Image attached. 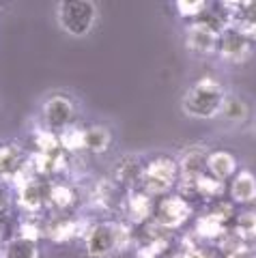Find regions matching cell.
<instances>
[{"label": "cell", "instance_id": "6da1fadb", "mask_svg": "<svg viewBox=\"0 0 256 258\" xmlns=\"http://www.w3.org/2000/svg\"><path fill=\"white\" fill-rule=\"evenodd\" d=\"M224 86L215 78H201L198 82L189 86V91L183 97V112L191 118H213L220 114V108L224 103Z\"/></svg>", "mask_w": 256, "mask_h": 258}, {"label": "cell", "instance_id": "7a4b0ae2", "mask_svg": "<svg viewBox=\"0 0 256 258\" xmlns=\"http://www.w3.org/2000/svg\"><path fill=\"white\" fill-rule=\"evenodd\" d=\"M56 22L69 37H86L97 22V7L93 0H58Z\"/></svg>", "mask_w": 256, "mask_h": 258}, {"label": "cell", "instance_id": "3957f363", "mask_svg": "<svg viewBox=\"0 0 256 258\" xmlns=\"http://www.w3.org/2000/svg\"><path fill=\"white\" fill-rule=\"evenodd\" d=\"M127 239V228L114 222L93 224L84 235L86 254L91 258H108L112 252L121 249Z\"/></svg>", "mask_w": 256, "mask_h": 258}, {"label": "cell", "instance_id": "277c9868", "mask_svg": "<svg viewBox=\"0 0 256 258\" xmlns=\"http://www.w3.org/2000/svg\"><path fill=\"white\" fill-rule=\"evenodd\" d=\"M179 181V164L172 157H155L145 164L140 189L149 196H164Z\"/></svg>", "mask_w": 256, "mask_h": 258}, {"label": "cell", "instance_id": "5b68a950", "mask_svg": "<svg viewBox=\"0 0 256 258\" xmlns=\"http://www.w3.org/2000/svg\"><path fill=\"white\" fill-rule=\"evenodd\" d=\"M191 207L183 196H164L153 207V222L157 228L174 230L189 220Z\"/></svg>", "mask_w": 256, "mask_h": 258}, {"label": "cell", "instance_id": "8992f818", "mask_svg": "<svg viewBox=\"0 0 256 258\" xmlns=\"http://www.w3.org/2000/svg\"><path fill=\"white\" fill-rule=\"evenodd\" d=\"M252 39L241 32L237 26H226L220 32L218 39V54L226 62H245L252 56Z\"/></svg>", "mask_w": 256, "mask_h": 258}, {"label": "cell", "instance_id": "52a82bcc", "mask_svg": "<svg viewBox=\"0 0 256 258\" xmlns=\"http://www.w3.org/2000/svg\"><path fill=\"white\" fill-rule=\"evenodd\" d=\"M33 168L26 164L22 151L15 144H3L0 147V183L13 181L15 185H22L24 181L33 179Z\"/></svg>", "mask_w": 256, "mask_h": 258}, {"label": "cell", "instance_id": "ba28073f", "mask_svg": "<svg viewBox=\"0 0 256 258\" xmlns=\"http://www.w3.org/2000/svg\"><path fill=\"white\" fill-rule=\"evenodd\" d=\"M41 118L47 132H54V134L65 132L71 125V118H74V101L65 95L50 97L41 108Z\"/></svg>", "mask_w": 256, "mask_h": 258}, {"label": "cell", "instance_id": "9c48e42d", "mask_svg": "<svg viewBox=\"0 0 256 258\" xmlns=\"http://www.w3.org/2000/svg\"><path fill=\"white\" fill-rule=\"evenodd\" d=\"M207 157H209V151H207L203 144H194L181 153V157L177 159L179 164V181L185 183H196V179L203 172H207Z\"/></svg>", "mask_w": 256, "mask_h": 258}, {"label": "cell", "instance_id": "30bf717a", "mask_svg": "<svg viewBox=\"0 0 256 258\" xmlns=\"http://www.w3.org/2000/svg\"><path fill=\"white\" fill-rule=\"evenodd\" d=\"M218 39H220V32H215L213 28L205 26L201 22L189 24V28L185 32V45L191 52H198V54L218 52Z\"/></svg>", "mask_w": 256, "mask_h": 258}, {"label": "cell", "instance_id": "8fae6325", "mask_svg": "<svg viewBox=\"0 0 256 258\" xmlns=\"http://www.w3.org/2000/svg\"><path fill=\"white\" fill-rule=\"evenodd\" d=\"M45 187L41 185V181L37 179H28L24 181L22 185H18V200H20V207L28 213H37L41 211L43 205H45Z\"/></svg>", "mask_w": 256, "mask_h": 258}, {"label": "cell", "instance_id": "7c38bea8", "mask_svg": "<svg viewBox=\"0 0 256 258\" xmlns=\"http://www.w3.org/2000/svg\"><path fill=\"white\" fill-rule=\"evenodd\" d=\"M142 172H145V164L138 155H125L114 166V179L125 187H136L142 181Z\"/></svg>", "mask_w": 256, "mask_h": 258}, {"label": "cell", "instance_id": "4fadbf2b", "mask_svg": "<svg viewBox=\"0 0 256 258\" xmlns=\"http://www.w3.org/2000/svg\"><path fill=\"white\" fill-rule=\"evenodd\" d=\"M228 26H237L241 32L256 41V0H245L228 13Z\"/></svg>", "mask_w": 256, "mask_h": 258}, {"label": "cell", "instance_id": "5bb4252c", "mask_svg": "<svg viewBox=\"0 0 256 258\" xmlns=\"http://www.w3.org/2000/svg\"><path fill=\"white\" fill-rule=\"evenodd\" d=\"M125 213L127 220L134 224H142L147 222L151 215H153V203H151V196L147 191H130L125 198Z\"/></svg>", "mask_w": 256, "mask_h": 258}, {"label": "cell", "instance_id": "9a60e30c", "mask_svg": "<svg viewBox=\"0 0 256 258\" xmlns=\"http://www.w3.org/2000/svg\"><path fill=\"white\" fill-rule=\"evenodd\" d=\"M207 172L220 181L233 179V174L237 172V157L228 151H213L207 157Z\"/></svg>", "mask_w": 256, "mask_h": 258}, {"label": "cell", "instance_id": "2e32d148", "mask_svg": "<svg viewBox=\"0 0 256 258\" xmlns=\"http://www.w3.org/2000/svg\"><path fill=\"white\" fill-rule=\"evenodd\" d=\"M230 198L237 205H250L256 200V176L250 170H241L230 183Z\"/></svg>", "mask_w": 256, "mask_h": 258}, {"label": "cell", "instance_id": "e0dca14e", "mask_svg": "<svg viewBox=\"0 0 256 258\" xmlns=\"http://www.w3.org/2000/svg\"><path fill=\"white\" fill-rule=\"evenodd\" d=\"M0 258H39V245L37 241L18 235L3 245Z\"/></svg>", "mask_w": 256, "mask_h": 258}, {"label": "cell", "instance_id": "ac0fdd59", "mask_svg": "<svg viewBox=\"0 0 256 258\" xmlns=\"http://www.w3.org/2000/svg\"><path fill=\"white\" fill-rule=\"evenodd\" d=\"M226 220L218 213V211H209L198 217L196 222V235L198 237H205V239H218V237H224L226 232Z\"/></svg>", "mask_w": 256, "mask_h": 258}, {"label": "cell", "instance_id": "d6986e66", "mask_svg": "<svg viewBox=\"0 0 256 258\" xmlns=\"http://www.w3.org/2000/svg\"><path fill=\"white\" fill-rule=\"evenodd\" d=\"M112 142V136L108 132V127L103 125H93L89 129H84V149L99 155V153H106Z\"/></svg>", "mask_w": 256, "mask_h": 258}, {"label": "cell", "instance_id": "ffe728a7", "mask_svg": "<svg viewBox=\"0 0 256 258\" xmlns=\"http://www.w3.org/2000/svg\"><path fill=\"white\" fill-rule=\"evenodd\" d=\"M45 232H47V237H50L52 241L62 243V241H69V239H74L76 235H80V222L71 220V217H58V220H56Z\"/></svg>", "mask_w": 256, "mask_h": 258}, {"label": "cell", "instance_id": "44dd1931", "mask_svg": "<svg viewBox=\"0 0 256 258\" xmlns=\"http://www.w3.org/2000/svg\"><path fill=\"white\" fill-rule=\"evenodd\" d=\"M247 103L241 99L239 95H226L224 97V103L220 108V114L230 120V123H241V120L247 116Z\"/></svg>", "mask_w": 256, "mask_h": 258}, {"label": "cell", "instance_id": "7402d4cb", "mask_svg": "<svg viewBox=\"0 0 256 258\" xmlns=\"http://www.w3.org/2000/svg\"><path fill=\"white\" fill-rule=\"evenodd\" d=\"M224 191V181L215 179L209 172H203L201 176L196 179V198H203V200H215L220 198Z\"/></svg>", "mask_w": 256, "mask_h": 258}, {"label": "cell", "instance_id": "603a6c76", "mask_svg": "<svg viewBox=\"0 0 256 258\" xmlns=\"http://www.w3.org/2000/svg\"><path fill=\"white\" fill-rule=\"evenodd\" d=\"M235 235L241 237L245 243L256 241V211H243L235 217Z\"/></svg>", "mask_w": 256, "mask_h": 258}, {"label": "cell", "instance_id": "cb8c5ba5", "mask_svg": "<svg viewBox=\"0 0 256 258\" xmlns=\"http://www.w3.org/2000/svg\"><path fill=\"white\" fill-rule=\"evenodd\" d=\"M47 200L56 207L60 209V211H65V209H69L71 205L76 203V194L74 189L69 187V185H52L50 189H47Z\"/></svg>", "mask_w": 256, "mask_h": 258}, {"label": "cell", "instance_id": "d4e9b609", "mask_svg": "<svg viewBox=\"0 0 256 258\" xmlns=\"http://www.w3.org/2000/svg\"><path fill=\"white\" fill-rule=\"evenodd\" d=\"M62 151H82L84 149V129L69 125L65 132L58 134Z\"/></svg>", "mask_w": 256, "mask_h": 258}, {"label": "cell", "instance_id": "484cf974", "mask_svg": "<svg viewBox=\"0 0 256 258\" xmlns=\"http://www.w3.org/2000/svg\"><path fill=\"white\" fill-rule=\"evenodd\" d=\"M174 5L181 18H198L205 11L207 0H174Z\"/></svg>", "mask_w": 256, "mask_h": 258}, {"label": "cell", "instance_id": "4316f807", "mask_svg": "<svg viewBox=\"0 0 256 258\" xmlns=\"http://www.w3.org/2000/svg\"><path fill=\"white\" fill-rule=\"evenodd\" d=\"M9 209H11V194L5 187V183H0V217L9 213Z\"/></svg>", "mask_w": 256, "mask_h": 258}, {"label": "cell", "instance_id": "83f0119b", "mask_svg": "<svg viewBox=\"0 0 256 258\" xmlns=\"http://www.w3.org/2000/svg\"><path fill=\"white\" fill-rule=\"evenodd\" d=\"M41 228H39L37 224H30V222H26V224H22V232L20 235L22 237H28V239H33V241H39V237H41Z\"/></svg>", "mask_w": 256, "mask_h": 258}, {"label": "cell", "instance_id": "f1b7e54d", "mask_svg": "<svg viewBox=\"0 0 256 258\" xmlns=\"http://www.w3.org/2000/svg\"><path fill=\"white\" fill-rule=\"evenodd\" d=\"M241 3H245V0H220V7H222V11L226 13V20H228V13L233 9H237Z\"/></svg>", "mask_w": 256, "mask_h": 258}, {"label": "cell", "instance_id": "f546056e", "mask_svg": "<svg viewBox=\"0 0 256 258\" xmlns=\"http://www.w3.org/2000/svg\"><path fill=\"white\" fill-rule=\"evenodd\" d=\"M183 258H207V254L201 252L198 247H187L185 249V256H183Z\"/></svg>", "mask_w": 256, "mask_h": 258}, {"label": "cell", "instance_id": "4dcf8cb0", "mask_svg": "<svg viewBox=\"0 0 256 258\" xmlns=\"http://www.w3.org/2000/svg\"><path fill=\"white\" fill-rule=\"evenodd\" d=\"M147 258H159V256H147Z\"/></svg>", "mask_w": 256, "mask_h": 258}, {"label": "cell", "instance_id": "1f68e13d", "mask_svg": "<svg viewBox=\"0 0 256 258\" xmlns=\"http://www.w3.org/2000/svg\"><path fill=\"white\" fill-rule=\"evenodd\" d=\"M254 258H256V245H254Z\"/></svg>", "mask_w": 256, "mask_h": 258}]
</instances>
